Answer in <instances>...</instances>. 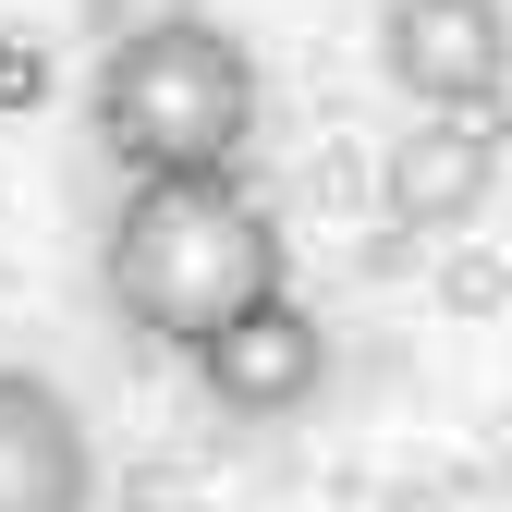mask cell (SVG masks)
Instances as JSON below:
<instances>
[{"instance_id": "1", "label": "cell", "mask_w": 512, "mask_h": 512, "mask_svg": "<svg viewBox=\"0 0 512 512\" xmlns=\"http://www.w3.org/2000/svg\"><path fill=\"white\" fill-rule=\"evenodd\" d=\"M98 293L135 342L196 354L208 330H232L244 305L293 293V244L269 220L244 171H183V183H122L110 244H98Z\"/></svg>"}, {"instance_id": "2", "label": "cell", "mask_w": 512, "mask_h": 512, "mask_svg": "<svg viewBox=\"0 0 512 512\" xmlns=\"http://www.w3.org/2000/svg\"><path fill=\"white\" fill-rule=\"evenodd\" d=\"M98 147L122 183H183V171H244L256 147V49L220 13H147L98 49Z\"/></svg>"}, {"instance_id": "3", "label": "cell", "mask_w": 512, "mask_h": 512, "mask_svg": "<svg viewBox=\"0 0 512 512\" xmlns=\"http://www.w3.org/2000/svg\"><path fill=\"white\" fill-rule=\"evenodd\" d=\"M378 74L415 98V122H488L512 98V13L500 0H391Z\"/></svg>"}, {"instance_id": "4", "label": "cell", "mask_w": 512, "mask_h": 512, "mask_svg": "<svg viewBox=\"0 0 512 512\" xmlns=\"http://www.w3.org/2000/svg\"><path fill=\"white\" fill-rule=\"evenodd\" d=\"M196 378H208V403L232 427H281V415H305L330 391V330H317L293 293H269V305H244L232 330L196 342Z\"/></svg>"}, {"instance_id": "5", "label": "cell", "mask_w": 512, "mask_h": 512, "mask_svg": "<svg viewBox=\"0 0 512 512\" xmlns=\"http://www.w3.org/2000/svg\"><path fill=\"white\" fill-rule=\"evenodd\" d=\"M0 512H98V439L49 366L0 354Z\"/></svg>"}, {"instance_id": "6", "label": "cell", "mask_w": 512, "mask_h": 512, "mask_svg": "<svg viewBox=\"0 0 512 512\" xmlns=\"http://www.w3.org/2000/svg\"><path fill=\"white\" fill-rule=\"evenodd\" d=\"M488 183H500V135L488 122H415V135L378 159V196H391V232L439 244V232H464L488 208Z\"/></svg>"}, {"instance_id": "7", "label": "cell", "mask_w": 512, "mask_h": 512, "mask_svg": "<svg viewBox=\"0 0 512 512\" xmlns=\"http://www.w3.org/2000/svg\"><path fill=\"white\" fill-rule=\"evenodd\" d=\"M25 110H49V49L0 37V122H25Z\"/></svg>"}, {"instance_id": "8", "label": "cell", "mask_w": 512, "mask_h": 512, "mask_svg": "<svg viewBox=\"0 0 512 512\" xmlns=\"http://www.w3.org/2000/svg\"><path fill=\"white\" fill-rule=\"evenodd\" d=\"M500 110H512V98H500ZM500 147H512V135H500Z\"/></svg>"}]
</instances>
